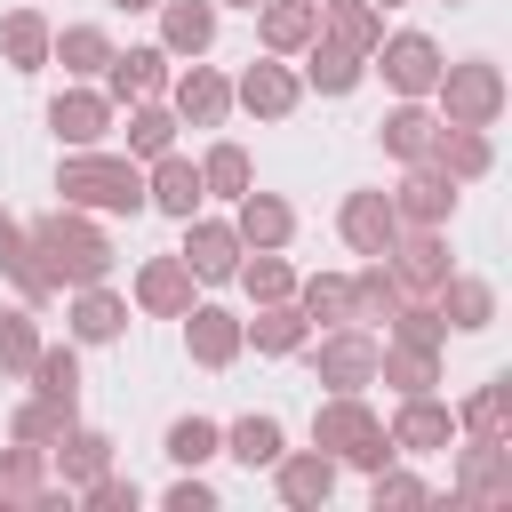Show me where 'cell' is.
Returning <instances> with one entry per match:
<instances>
[{
    "label": "cell",
    "instance_id": "2",
    "mask_svg": "<svg viewBox=\"0 0 512 512\" xmlns=\"http://www.w3.org/2000/svg\"><path fill=\"white\" fill-rule=\"evenodd\" d=\"M176 456H208V432L200 424H176Z\"/></svg>",
    "mask_w": 512,
    "mask_h": 512
},
{
    "label": "cell",
    "instance_id": "1",
    "mask_svg": "<svg viewBox=\"0 0 512 512\" xmlns=\"http://www.w3.org/2000/svg\"><path fill=\"white\" fill-rule=\"evenodd\" d=\"M240 456H248V464L272 456V424H240Z\"/></svg>",
    "mask_w": 512,
    "mask_h": 512
}]
</instances>
